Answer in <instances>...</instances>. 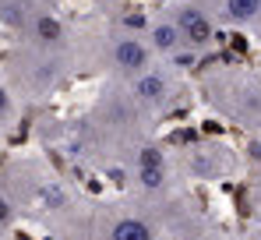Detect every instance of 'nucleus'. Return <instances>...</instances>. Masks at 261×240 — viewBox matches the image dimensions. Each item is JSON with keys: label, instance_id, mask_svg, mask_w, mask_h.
Returning a JSON list of instances; mask_svg holds the SVG:
<instances>
[{"label": "nucleus", "instance_id": "12", "mask_svg": "<svg viewBox=\"0 0 261 240\" xmlns=\"http://www.w3.org/2000/svg\"><path fill=\"white\" fill-rule=\"evenodd\" d=\"M138 166H166V159H163V152H159V149L145 145V149L138 152Z\"/></svg>", "mask_w": 261, "mask_h": 240}, {"label": "nucleus", "instance_id": "9", "mask_svg": "<svg viewBox=\"0 0 261 240\" xmlns=\"http://www.w3.org/2000/svg\"><path fill=\"white\" fill-rule=\"evenodd\" d=\"M134 180L145 191H163L166 187V166H138L134 170Z\"/></svg>", "mask_w": 261, "mask_h": 240}, {"label": "nucleus", "instance_id": "10", "mask_svg": "<svg viewBox=\"0 0 261 240\" xmlns=\"http://www.w3.org/2000/svg\"><path fill=\"white\" fill-rule=\"evenodd\" d=\"M14 215H18L14 201L7 198V191H0V230H7V226L14 223Z\"/></svg>", "mask_w": 261, "mask_h": 240}, {"label": "nucleus", "instance_id": "14", "mask_svg": "<svg viewBox=\"0 0 261 240\" xmlns=\"http://www.w3.org/2000/svg\"><path fill=\"white\" fill-rule=\"evenodd\" d=\"M254 240H261V233H258V237H254Z\"/></svg>", "mask_w": 261, "mask_h": 240}, {"label": "nucleus", "instance_id": "2", "mask_svg": "<svg viewBox=\"0 0 261 240\" xmlns=\"http://www.w3.org/2000/svg\"><path fill=\"white\" fill-rule=\"evenodd\" d=\"M21 64H11V78L18 81V88H25L29 95H46L57 88V81L64 75V57L53 53V50H39V46H29L21 53Z\"/></svg>", "mask_w": 261, "mask_h": 240}, {"label": "nucleus", "instance_id": "3", "mask_svg": "<svg viewBox=\"0 0 261 240\" xmlns=\"http://www.w3.org/2000/svg\"><path fill=\"white\" fill-rule=\"evenodd\" d=\"M170 14H173L187 50H208L216 42V18L198 0H176L173 7H170Z\"/></svg>", "mask_w": 261, "mask_h": 240}, {"label": "nucleus", "instance_id": "11", "mask_svg": "<svg viewBox=\"0 0 261 240\" xmlns=\"http://www.w3.org/2000/svg\"><path fill=\"white\" fill-rule=\"evenodd\" d=\"M14 117V95L0 85V127H7V120Z\"/></svg>", "mask_w": 261, "mask_h": 240}, {"label": "nucleus", "instance_id": "1", "mask_svg": "<svg viewBox=\"0 0 261 240\" xmlns=\"http://www.w3.org/2000/svg\"><path fill=\"white\" fill-rule=\"evenodd\" d=\"M99 60H102V67H110L117 78L134 81L138 75H145V71L152 67V46H148L145 36L120 29V32H110V36L102 39Z\"/></svg>", "mask_w": 261, "mask_h": 240}, {"label": "nucleus", "instance_id": "5", "mask_svg": "<svg viewBox=\"0 0 261 240\" xmlns=\"http://www.w3.org/2000/svg\"><path fill=\"white\" fill-rule=\"evenodd\" d=\"M29 39H32V46H39V50L60 53V50L67 46V25L60 21L57 11L43 7V11L32 18V25H29Z\"/></svg>", "mask_w": 261, "mask_h": 240}, {"label": "nucleus", "instance_id": "4", "mask_svg": "<svg viewBox=\"0 0 261 240\" xmlns=\"http://www.w3.org/2000/svg\"><path fill=\"white\" fill-rule=\"evenodd\" d=\"M173 78L163 71V67H148L145 75H138L134 81H127V95L130 103L145 113H159L173 103Z\"/></svg>", "mask_w": 261, "mask_h": 240}, {"label": "nucleus", "instance_id": "8", "mask_svg": "<svg viewBox=\"0 0 261 240\" xmlns=\"http://www.w3.org/2000/svg\"><path fill=\"white\" fill-rule=\"evenodd\" d=\"M152 237L155 233H152V226L141 215H120L106 230V240H152Z\"/></svg>", "mask_w": 261, "mask_h": 240}, {"label": "nucleus", "instance_id": "6", "mask_svg": "<svg viewBox=\"0 0 261 240\" xmlns=\"http://www.w3.org/2000/svg\"><path fill=\"white\" fill-rule=\"evenodd\" d=\"M145 39H148V46H152V53H159V57H176V53L187 50V46H184V36H180V29H176V21H173V14L152 18Z\"/></svg>", "mask_w": 261, "mask_h": 240}, {"label": "nucleus", "instance_id": "13", "mask_svg": "<svg viewBox=\"0 0 261 240\" xmlns=\"http://www.w3.org/2000/svg\"><path fill=\"white\" fill-rule=\"evenodd\" d=\"M258 29H261V18H258Z\"/></svg>", "mask_w": 261, "mask_h": 240}, {"label": "nucleus", "instance_id": "7", "mask_svg": "<svg viewBox=\"0 0 261 240\" xmlns=\"http://www.w3.org/2000/svg\"><path fill=\"white\" fill-rule=\"evenodd\" d=\"M212 14L229 29H251L261 18V0H219Z\"/></svg>", "mask_w": 261, "mask_h": 240}]
</instances>
